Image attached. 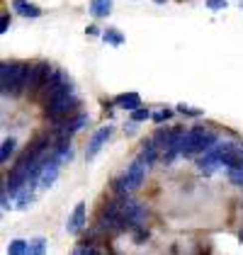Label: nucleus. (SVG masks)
Returning a JSON list of instances; mask_svg holds the SVG:
<instances>
[{
    "label": "nucleus",
    "instance_id": "16",
    "mask_svg": "<svg viewBox=\"0 0 243 255\" xmlns=\"http://www.w3.org/2000/svg\"><path fill=\"white\" fill-rule=\"evenodd\" d=\"M44 251H46V241L44 238H34L29 243V253L27 255H44Z\"/></svg>",
    "mask_w": 243,
    "mask_h": 255
},
{
    "label": "nucleus",
    "instance_id": "8",
    "mask_svg": "<svg viewBox=\"0 0 243 255\" xmlns=\"http://www.w3.org/2000/svg\"><path fill=\"white\" fill-rule=\"evenodd\" d=\"M83 226H85V202H78L73 214L68 216V221H66V231L76 236L83 231Z\"/></svg>",
    "mask_w": 243,
    "mask_h": 255
},
{
    "label": "nucleus",
    "instance_id": "7",
    "mask_svg": "<svg viewBox=\"0 0 243 255\" xmlns=\"http://www.w3.org/2000/svg\"><path fill=\"white\" fill-rule=\"evenodd\" d=\"M110 136H112V127H102V129H98V131L93 134V138H90V143H88L85 158H88V160H93V158L102 151V146L107 143V138Z\"/></svg>",
    "mask_w": 243,
    "mask_h": 255
},
{
    "label": "nucleus",
    "instance_id": "20",
    "mask_svg": "<svg viewBox=\"0 0 243 255\" xmlns=\"http://www.w3.org/2000/svg\"><path fill=\"white\" fill-rule=\"evenodd\" d=\"M7 29H10V15L5 12V15L0 17V34H5Z\"/></svg>",
    "mask_w": 243,
    "mask_h": 255
},
{
    "label": "nucleus",
    "instance_id": "18",
    "mask_svg": "<svg viewBox=\"0 0 243 255\" xmlns=\"http://www.w3.org/2000/svg\"><path fill=\"white\" fill-rule=\"evenodd\" d=\"M105 41H110V44H122V34H117V29H107V32H105Z\"/></svg>",
    "mask_w": 243,
    "mask_h": 255
},
{
    "label": "nucleus",
    "instance_id": "2",
    "mask_svg": "<svg viewBox=\"0 0 243 255\" xmlns=\"http://www.w3.org/2000/svg\"><path fill=\"white\" fill-rule=\"evenodd\" d=\"M32 66L27 63H2L0 68V83H2V95H17L29 83Z\"/></svg>",
    "mask_w": 243,
    "mask_h": 255
},
{
    "label": "nucleus",
    "instance_id": "19",
    "mask_svg": "<svg viewBox=\"0 0 243 255\" xmlns=\"http://www.w3.org/2000/svg\"><path fill=\"white\" fill-rule=\"evenodd\" d=\"M148 117H151V112H148V110H141V107L131 112V119H134V122H143V119H148Z\"/></svg>",
    "mask_w": 243,
    "mask_h": 255
},
{
    "label": "nucleus",
    "instance_id": "24",
    "mask_svg": "<svg viewBox=\"0 0 243 255\" xmlns=\"http://www.w3.org/2000/svg\"><path fill=\"white\" fill-rule=\"evenodd\" d=\"M156 2H163V0H156Z\"/></svg>",
    "mask_w": 243,
    "mask_h": 255
},
{
    "label": "nucleus",
    "instance_id": "10",
    "mask_svg": "<svg viewBox=\"0 0 243 255\" xmlns=\"http://www.w3.org/2000/svg\"><path fill=\"white\" fill-rule=\"evenodd\" d=\"M219 165H222V160L214 156L212 151H204V156L197 160V168H200L202 173H214V170H217Z\"/></svg>",
    "mask_w": 243,
    "mask_h": 255
},
{
    "label": "nucleus",
    "instance_id": "5",
    "mask_svg": "<svg viewBox=\"0 0 243 255\" xmlns=\"http://www.w3.org/2000/svg\"><path fill=\"white\" fill-rule=\"evenodd\" d=\"M59 165H61V163L54 156H49L44 163H41V165H39V175H37V180H34V182H37V190H49V187L56 182L59 170H61Z\"/></svg>",
    "mask_w": 243,
    "mask_h": 255
},
{
    "label": "nucleus",
    "instance_id": "4",
    "mask_svg": "<svg viewBox=\"0 0 243 255\" xmlns=\"http://www.w3.org/2000/svg\"><path fill=\"white\" fill-rule=\"evenodd\" d=\"M146 170H148V163H146L141 156L136 158V160H131V165L126 168V173L122 177L120 190H139L143 177H146Z\"/></svg>",
    "mask_w": 243,
    "mask_h": 255
},
{
    "label": "nucleus",
    "instance_id": "11",
    "mask_svg": "<svg viewBox=\"0 0 243 255\" xmlns=\"http://www.w3.org/2000/svg\"><path fill=\"white\" fill-rule=\"evenodd\" d=\"M12 10L15 12H20L24 17H39L41 10L37 5H32V2H27V0H12Z\"/></svg>",
    "mask_w": 243,
    "mask_h": 255
},
{
    "label": "nucleus",
    "instance_id": "15",
    "mask_svg": "<svg viewBox=\"0 0 243 255\" xmlns=\"http://www.w3.org/2000/svg\"><path fill=\"white\" fill-rule=\"evenodd\" d=\"M12 151H15V138H5L2 141V148H0V160L7 163L10 156H12Z\"/></svg>",
    "mask_w": 243,
    "mask_h": 255
},
{
    "label": "nucleus",
    "instance_id": "1",
    "mask_svg": "<svg viewBox=\"0 0 243 255\" xmlns=\"http://www.w3.org/2000/svg\"><path fill=\"white\" fill-rule=\"evenodd\" d=\"M76 107H78V100H76V93H73V88H71L68 80H66L63 85H59L54 93H49V95L44 98L46 117L54 119V122H61V119L71 117Z\"/></svg>",
    "mask_w": 243,
    "mask_h": 255
},
{
    "label": "nucleus",
    "instance_id": "3",
    "mask_svg": "<svg viewBox=\"0 0 243 255\" xmlns=\"http://www.w3.org/2000/svg\"><path fill=\"white\" fill-rule=\"evenodd\" d=\"M217 143V134L207 127H195L190 129L185 138H182V151L180 156H195V153H204Z\"/></svg>",
    "mask_w": 243,
    "mask_h": 255
},
{
    "label": "nucleus",
    "instance_id": "21",
    "mask_svg": "<svg viewBox=\"0 0 243 255\" xmlns=\"http://www.w3.org/2000/svg\"><path fill=\"white\" fill-rule=\"evenodd\" d=\"M180 112L187 117H200V110H192V107H185V105H180Z\"/></svg>",
    "mask_w": 243,
    "mask_h": 255
},
{
    "label": "nucleus",
    "instance_id": "12",
    "mask_svg": "<svg viewBox=\"0 0 243 255\" xmlns=\"http://www.w3.org/2000/svg\"><path fill=\"white\" fill-rule=\"evenodd\" d=\"M117 102H120L124 110H129V112H134V110H139V107H141V98H139L136 93H126V95H120V98H117Z\"/></svg>",
    "mask_w": 243,
    "mask_h": 255
},
{
    "label": "nucleus",
    "instance_id": "13",
    "mask_svg": "<svg viewBox=\"0 0 243 255\" xmlns=\"http://www.w3.org/2000/svg\"><path fill=\"white\" fill-rule=\"evenodd\" d=\"M110 7H112V0H93V2H90V12H93L95 17L110 15Z\"/></svg>",
    "mask_w": 243,
    "mask_h": 255
},
{
    "label": "nucleus",
    "instance_id": "14",
    "mask_svg": "<svg viewBox=\"0 0 243 255\" xmlns=\"http://www.w3.org/2000/svg\"><path fill=\"white\" fill-rule=\"evenodd\" d=\"M29 253V243L22 241V238H15L10 241V248H7V255H27Z\"/></svg>",
    "mask_w": 243,
    "mask_h": 255
},
{
    "label": "nucleus",
    "instance_id": "6",
    "mask_svg": "<svg viewBox=\"0 0 243 255\" xmlns=\"http://www.w3.org/2000/svg\"><path fill=\"white\" fill-rule=\"evenodd\" d=\"M51 66L49 63H37V66H32V73H29V83H27V90L29 93H39L44 90V85H46V80L51 78Z\"/></svg>",
    "mask_w": 243,
    "mask_h": 255
},
{
    "label": "nucleus",
    "instance_id": "9",
    "mask_svg": "<svg viewBox=\"0 0 243 255\" xmlns=\"http://www.w3.org/2000/svg\"><path fill=\"white\" fill-rule=\"evenodd\" d=\"M85 124H88V117H85V115H78L76 119H68V122H63V124L59 127V134H56V136H59V141H61V138H68L71 134H73V131L83 129Z\"/></svg>",
    "mask_w": 243,
    "mask_h": 255
},
{
    "label": "nucleus",
    "instance_id": "22",
    "mask_svg": "<svg viewBox=\"0 0 243 255\" xmlns=\"http://www.w3.org/2000/svg\"><path fill=\"white\" fill-rule=\"evenodd\" d=\"M170 115H173L170 110H163V112H156V115H151V117H153V122H163V119H168Z\"/></svg>",
    "mask_w": 243,
    "mask_h": 255
},
{
    "label": "nucleus",
    "instance_id": "23",
    "mask_svg": "<svg viewBox=\"0 0 243 255\" xmlns=\"http://www.w3.org/2000/svg\"><path fill=\"white\" fill-rule=\"evenodd\" d=\"M207 5H209V7H214V10H222V7H226V2H224V0H207Z\"/></svg>",
    "mask_w": 243,
    "mask_h": 255
},
{
    "label": "nucleus",
    "instance_id": "17",
    "mask_svg": "<svg viewBox=\"0 0 243 255\" xmlns=\"http://www.w3.org/2000/svg\"><path fill=\"white\" fill-rule=\"evenodd\" d=\"M229 177H231V182H234V185L243 187V165H241V168H234V170H229Z\"/></svg>",
    "mask_w": 243,
    "mask_h": 255
}]
</instances>
